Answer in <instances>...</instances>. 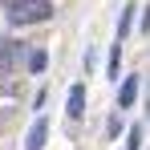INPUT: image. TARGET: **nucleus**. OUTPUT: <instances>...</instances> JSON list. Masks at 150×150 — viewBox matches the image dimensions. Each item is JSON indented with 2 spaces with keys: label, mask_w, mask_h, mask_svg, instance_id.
I'll return each mask as SVG.
<instances>
[{
  "label": "nucleus",
  "mask_w": 150,
  "mask_h": 150,
  "mask_svg": "<svg viewBox=\"0 0 150 150\" xmlns=\"http://www.w3.org/2000/svg\"><path fill=\"white\" fill-rule=\"evenodd\" d=\"M4 12L12 25H41L53 16V4L49 0H4Z\"/></svg>",
  "instance_id": "f257e3e1"
},
{
  "label": "nucleus",
  "mask_w": 150,
  "mask_h": 150,
  "mask_svg": "<svg viewBox=\"0 0 150 150\" xmlns=\"http://www.w3.org/2000/svg\"><path fill=\"white\" fill-rule=\"evenodd\" d=\"M45 138H49V122L37 118L33 130H28V138H25V150H45Z\"/></svg>",
  "instance_id": "f03ea898"
},
{
  "label": "nucleus",
  "mask_w": 150,
  "mask_h": 150,
  "mask_svg": "<svg viewBox=\"0 0 150 150\" xmlns=\"http://www.w3.org/2000/svg\"><path fill=\"white\" fill-rule=\"evenodd\" d=\"M69 118H81L85 114V85H73L69 89V110H65Z\"/></svg>",
  "instance_id": "7ed1b4c3"
},
{
  "label": "nucleus",
  "mask_w": 150,
  "mask_h": 150,
  "mask_svg": "<svg viewBox=\"0 0 150 150\" xmlns=\"http://www.w3.org/2000/svg\"><path fill=\"white\" fill-rule=\"evenodd\" d=\"M134 98H138V81L126 77V81H122V93H118V105L126 110V105H134Z\"/></svg>",
  "instance_id": "20e7f679"
},
{
  "label": "nucleus",
  "mask_w": 150,
  "mask_h": 150,
  "mask_svg": "<svg viewBox=\"0 0 150 150\" xmlns=\"http://www.w3.org/2000/svg\"><path fill=\"white\" fill-rule=\"evenodd\" d=\"M8 69H12V45L0 41V73H8Z\"/></svg>",
  "instance_id": "39448f33"
},
{
  "label": "nucleus",
  "mask_w": 150,
  "mask_h": 150,
  "mask_svg": "<svg viewBox=\"0 0 150 150\" xmlns=\"http://www.w3.org/2000/svg\"><path fill=\"white\" fill-rule=\"evenodd\" d=\"M130 21H134V4H126V12H122V21H118V41H122L126 33H130Z\"/></svg>",
  "instance_id": "423d86ee"
},
{
  "label": "nucleus",
  "mask_w": 150,
  "mask_h": 150,
  "mask_svg": "<svg viewBox=\"0 0 150 150\" xmlns=\"http://www.w3.org/2000/svg\"><path fill=\"white\" fill-rule=\"evenodd\" d=\"M45 65H49V57H45V53H41V49H37V53H33V57H28V69H33V73H41Z\"/></svg>",
  "instance_id": "0eeeda50"
},
{
  "label": "nucleus",
  "mask_w": 150,
  "mask_h": 150,
  "mask_svg": "<svg viewBox=\"0 0 150 150\" xmlns=\"http://www.w3.org/2000/svg\"><path fill=\"white\" fill-rule=\"evenodd\" d=\"M118 61H122V49L114 45V53H110V77H114V81H118Z\"/></svg>",
  "instance_id": "6e6552de"
}]
</instances>
